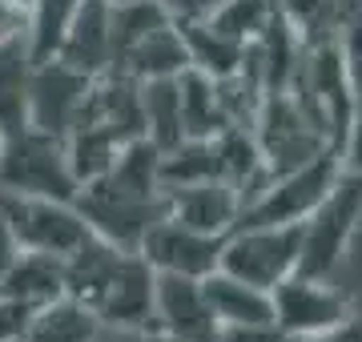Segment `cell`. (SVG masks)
<instances>
[{"label":"cell","instance_id":"21","mask_svg":"<svg viewBox=\"0 0 362 342\" xmlns=\"http://www.w3.org/2000/svg\"><path fill=\"white\" fill-rule=\"evenodd\" d=\"M37 314H40V310L25 306L21 298H8V294H0V342L25 338L28 330H33V322H37Z\"/></svg>","mask_w":362,"mask_h":342},{"label":"cell","instance_id":"26","mask_svg":"<svg viewBox=\"0 0 362 342\" xmlns=\"http://www.w3.org/2000/svg\"><path fill=\"white\" fill-rule=\"evenodd\" d=\"M149 342H177V338H165V334H157V330H149Z\"/></svg>","mask_w":362,"mask_h":342},{"label":"cell","instance_id":"4","mask_svg":"<svg viewBox=\"0 0 362 342\" xmlns=\"http://www.w3.org/2000/svg\"><path fill=\"white\" fill-rule=\"evenodd\" d=\"M302 266V225H270V222H238L221 242L226 274L254 282L262 290H278Z\"/></svg>","mask_w":362,"mask_h":342},{"label":"cell","instance_id":"20","mask_svg":"<svg viewBox=\"0 0 362 342\" xmlns=\"http://www.w3.org/2000/svg\"><path fill=\"white\" fill-rule=\"evenodd\" d=\"M81 4L85 0H33V8H28V37H25L28 53H33V65L57 57L73 16L81 13Z\"/></svg>","mask_w":362,"mask_h":342},{"label":"cell","instance_id":"23","mask_svg":"<svg viewBox=\"0 0 362 342\" xmlns=\"http://www.w3.org/2000/svg\"><path fill=\"white\" fill-rule=\"evenodd\" d=\"M28 37V8H21L16 0H0V45Z\"/></svg>","mask_w":362,"mask_h":342},{"label":"cell","instance_id":"25","mask_svg":"<svg viewBox=\"0 0 362 342\" xmlns=\"http://www.w3.org/2000/svg\"><path fill=\"white\" fill-rule=\"evenodd\" d=\"M306 342H362V334H358V326H354V318H350L346 326L330 330V334H318V338H306Z\"/></svg>","mask_w":362,"mask_h":342},{"label":"cell","instance_id":"16","mask_svg":"<svg viewBox=\"0 0 362 342\" xmlns=\"http://www.w3.org/2000/svg\"><path fill=\"white\" fill-rule=\"evenodd\" d=\"M181 93V125L185 137H218L221 129H230V113L221 101V85L202 69H185L177 77Z\"/></svg>","mask_w":362,"mask_h":342},{"label":"cell","instance_id":"10","mask_svg":"<svg viewBox=\"0 0 362 342\" xmlns=\"http://www.w3.org/2000/svg\"><path fill=\"white\" fill-rule=\"evenodd\" d=\"M157 334L177 342H218L221 322L209 306L206 278H181V274H157L153 290V326Z\"/></svg>","mask_w":362,"mask_h":342},{"label":"cell","instance_id":"14","mask_svg":"<svg viewBox=\"0 0 362 342\" xmlns=\"http://www.w3.org/2000/svg\"><path fill=\"white\" fill-rule=\"evenodd\" d=\"M0 294L21 298V302L33 306V310H49V306H57L61 298H69V270H65V262L52 258V254L21 250V258L13 262L8 278L0 282Z\"/></svg>","mask_w":362,"mask_h":342},{"label":"cell","instance_id":"13","mask_svg":"<svg viewBox=\"0 0 362 342\" xmlns=\"http://www.w3.org/2000/svg\"><path fill=\"white\" fill-rule=\"evenodd\" d=\"M57 57L73 65L85 77H105L113 73V4L105 0H85L81 13L73 16Z\"/></svg>","mask_w":362,"mask_h":342},{"label":"cell","instance_id":"5","mask_svg":"<svg viewBox=\"0 0 362 342\" xmlns=\"http://www.w3.org/2000/svg\"><path fill=\"white\" fill-rule=\"evenodd\" d=\"M342 153H322V158L294 165V170L270 173V182L246 201L242 222H270V225H302L318 206L326 201V194L342 177Z\"/></svg>","mask_w":362,"mask_h":342},{"label":"cell","instance_id":"7","mask_svg":"<svg viewBox=\"0 0 362 342\" xmlns=\"http://www.w3.org/2000/svg\"><path fill=\"white\" fill-rule=\"evenodd\" d=\"M362 222V173L342 170L326 201L302 222V274L330 278Z\"/></svg>","mask_w":362,"mask_h":342},{"label":"cell","instance_id":"22","mask_svg":"<svg viewBox=\"0 0 362 342\" xmlns=\"http://www.w3.org/2000/svg\"><path fill=\"white\" fill-rule=\"evenodd\" d=\"M153 4L177 25H202V20H209L218 13L226 0H153Z\"/></svg>","mask_w":362,"mask_h":342},{"label":"cell","instance_id":"15","mask_svg":"<svg viewBox=\"0 0 362 342\" xmlns=\"http://www.w3.org/2000/svg\"><path fill=\"white\" fill-rule=\"evenodd\" d=\"M206 294H209V306H214L221 330L274 322V290H262L254 282H242V278L226 274V270H214L206 278Z\"/></svg>","mask_w":362,"mask_h":342},{"label":"cell","instance_id":"6","mask_svg":"<svg viewBox=\"0 0 362 342\" xmlns=\"http://www.w3.org/2000/svg\"><path fill=\"white\" fill-rule=\"evenodd\" d=\"M0 213L16 234L21 250L52 254L69 262L93 237V225L77 210V201L61 198H25V194H0Z\"/></svg>","mask_w":362,"mask_h":342},{"label":"cell","instance_id":"19","mask_svg":"<svg viewBox=\"0 0 362 342\" xmlns=\"http://www.w3.org/2000/svg\"><path fill=\"white\" fill-rule=\"evenodd\" d=\"M97 330H101V322L93 318L89 306H81L77 298H61L57 306L40 310L33 330L16 342H93Z\"/></svg>","mask_w":362,"mask_h":342},{"label":"cell","instance_id":"24","mask_svg":"<svg viewBox=\"0 0 362 342\" xmlns=\"http://www.w3.org/2000/svg\"><path fill=\"white\" fill-rule=\"evenodd\" d=\"M16 258H21V242H16V234L8 230L4 213H0V282L8 278V270H13Z\"/></svg>","mask_w":362,"mask_h":342},{"label":"cell","instance_id":"2","mask_svg":"<svg viewBox=\"0 0 362 342\" xmlns=\"http://www.w3.org/2000/svg\"><path fill=\"white\" fill-rule=\"evenodd\" d=\"M69 270V298L89 306L101 326L149 330L153 326V290L157 270L141 258V250H125L93 234L73 258Z\"/></svg>","mask_w":362,"mask_h":342},{"label":"cell","instance_id":"12","mask_svg":"<svg viewBox=\"0 0 362 342\" xmlns=\"http://www.w3.org/2000/svg\"><path fill=\"white\" fill-rule=\"evenodd\" d=\"M242 189L221 177H209V182H194V185H173L165 189V213L177 218V222L194 225L202 234L226 237L233 225L242 222Z\"/></svg>","mask_w":362,"mask_h":342},{"label":"cell","instance_id":"3","mask_svg":"<svg viewBox=\"0 0 362 342\" xmlns=\"http://www.w3.org/2000/svg\"><path fill=\"white\" fill-rule=\"evenodd\" d=\"M0 194L77 201L81 182L69 165L65 137L45 129H21L0 141Z\"/></svg>","mask_w":362,"mask_h":342},{"label":"cell","instance_id":"11","mask_svg":"<svg viewBox=\"0 0 362 342\" xmlns=\"http://www.w3.org/2000/svg\"><path fill=\"white\" fill-rule=\"evenodd\" d=\"M221 242L226 237L202 234L177 218H157L149 234L141 237V258L157 274H181V278H209L221 266Z\"/></svg>","mask_w":362,"mask_h":342},{"label":"cell","instance_id":"18","mask_svg":"<svg viewBox=\"0 0 362 342\" xmlns=\"http://www.w3.org/2000/svg\"><path fill=\"white\" fill-rule=\"evenodd\" d=\"M141 109H145V137H149V141H153L157 149H161V153L185 141L177 77L145 81V85H141Z\"/></svg>","mask_w":362,"mask_h":342},{"label":"cell","instance_id":"17","mask_svg":"<svg viewBox=\"0 0 362 342\" xmlns=\"http://www.w3.org/2000/svg\"><path fill=\"white\" fill-rule=\"evenodd\" d=\"M28 77H33L28 40L0 45V141L28 129Z\"/></svg>","mask_w":362,"mask_h":342},{"label":"cell","instance_id":"27","mask_svg":"<svg viewBox=\"0 0 362 342\" xmlns=\"http://www.w3.org/2000/svg\"><path fill=\"white\" fill-rule=\"evenodd\" d=\"M105 4H133V0H105Z\"/></svg>","mask_w":362,"mask_h":342},{"label":"cell","instance_id":"9","mask_svg":"<svg viewBox=\"0 0 362 342\" xmlns=\"http://www.w3.org/2000/svg\"><path fill=\"white\" fill-rule=\"evenodd\" d=\"M93 81L97 77L77 73L61 57L37 61L33 77H28V125L45 129V133H57V137H69L77 129L85 105H89Z\"/></svg>","mask_w":362,"mask_h":342},{"label":"cell","instance_id":"8","mask_svg":"<svg viewBox=\"0 0 362 342\" xmlns=\"http://www.w3.org/2000/svg\"><path fill=\"white\" fill-rule=\"evenodd\" d=\"M350 318H354L350 298L330 282V278L302 274V270H298L294 278H286L282 286L274 290V322H278L294 342L330 334V330L346 326Z\"/></svg>","mask_w":362,"mask_h":342},{"label":"cell","instance_id":"1","mask_svg":"<svg viewBox=\"0 0 362 342\" xmlns=\"http://www.w3.org/2000/svg\"><path fill=\"white\" fill-rule=\"evenodd\" d=\"M77 210L93 234L137 250L157 218H165V182H161V149L149 137L137 141L93 182L81 185Z\"/></svg>","mask_w":362,"mask_h":342}]
</instances>
